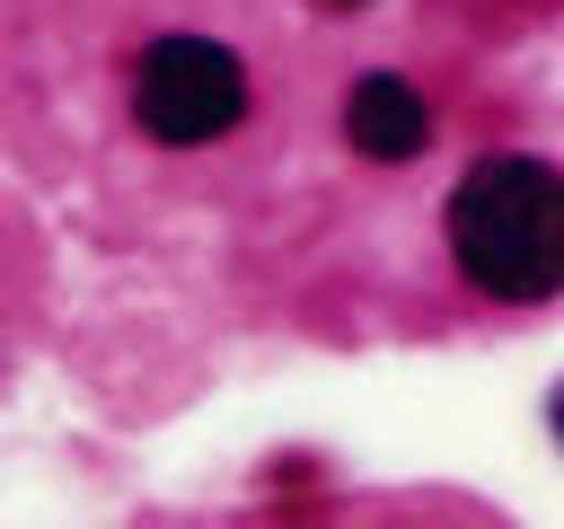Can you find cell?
<instances>
[{
    "label": "cell",
    "mask_w": 564,
    "mask_h": 529,
    "mask_svg": "<svg viewBox=\"0 0 564 529\" xmlns=\"http://www.w3.org/2000/svg\"><path fill=\"white\" fill-rule=\"evenodd\" d=\"M449 264L502 300V309H538L564 291V176L529 150H494L449 185Z\"/></svg>",
    "instance_id": "6da1fadb"
},
{
    "label": "cell",
    "mask_w": 564,
    "mask_h": 529,
    "mask_svg": "<svg viewBox=\"0 0 564 529\" xmlns=\"http://www.w3.org/2000/svg\"><path fill=\"white\" fill-rule=\"evenodd\" d=\"M132 123L159 141V150H203L220 132L247 123V62L220 44V35H150L141 62H132Z\"/></svg>",
    "instance_id": "7a4b0ae2"
},
{
    "label": "cell",
    "mask_w": 564,
    "mask_h": 529,
    "mask_svg": "<svg viewBox=\"0 0 564 529\" xmlns=\"http://www.w3.org/2000/svg\"><path fill=\"white\" fill-rule=\"evenodd\" d=\"M344 141H352L361 159H379V168L423 159V150H432V106H423V88L397 79V71H361V79L344 88Z\"/></svg>",
    "instance_id": "3957f363"
},
{
    "label": "cell",
    "mask_w": 564,
    "mask_h": 529,
    "mask_svg": "<svg viewBox=\"0 0 564 529\" xmlns=\"http://www.w3.org/2000/svg\"><path fill=\"white\" fill-rule=\"evenodd\" d=\"M326 9H361V0H326Z\"/></svg>",
    "instance_id": "277c9868"
}]
</instances>
